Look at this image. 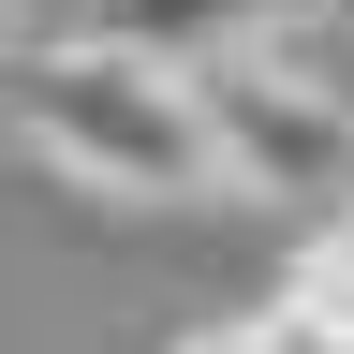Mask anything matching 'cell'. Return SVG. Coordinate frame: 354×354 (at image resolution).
<instances>
[{"label": "cell", "mask_w": 354, "mask_h": 354, "mask_svg": "<svg viewBox=\"0 0 354 354\" xmlns=\"http://www.w3.org/2000/svg\"><path fill=\"white\" fill-rule=\"evenodd\" d=\"M0 44H15V0H0Z\"/></svg>", "instance_id": "cell-6"}, {"label": "cell", "mask_w": 354, "mask_h": 354, "mask_svg": "<svg viewBox=\"0 0 354 354\" xmlns=\"http://www.w3.org/2000/svg\"><path fill=\"white\" fill-rule=\"evenodd\" d=\"M192 118H207L221 192H325V177H354V104L295 59V44L192 59Z\"/></svg>", "instance_id": "cell-2"}, {"label": "cell", "mask_w": 354, "mask_h": 354, "mask_svg": "<svg viewBox=\"0 0 354 354\" xmlns=\"http://www.w3.org/2000/svg\"><path fill=\"white\" fill-rule=\"evenodd\" d=\"M0 118H15L59 177H88V192H133V207L221 192L207 118H192V74L118 59V44H74V30L59 44H0Z\"/></svg>", "instance_id": "cell-1"}, {"label": "cell", "mask_w": 354, "mask_h": 354, "mask_svg": "<svg viewBox=\"0 0 354 354\" xmlns=\"http://www.w3.org/2000/svg\"><path fill=\"white\" fill-rule=\"evenodd\" d=\"M177 354H310V339H281V325H266V310H236V325H192Z\"/></svg>", "instance_id": "cell-5"}, {"label": "cell", "mask_w": 354, "mask_h": 354, "mask_svg": "<svg viewBox=\"0 0 354 354\" xmlns=\"http://www.w3.org/2000/svg\"><path fill=\"white\" fill-rule=\"evenodd\" d=\"M266 325H281V339H310V354H354V221H325V236L281 266Z\"/></svg>", "instance_id": "cell-4"}, {"label": "cell", "mask_w": 354, "mask_h": 354, "mask_svg": "<svg viewBox=\"0 0 354 354\" xmlns=\"http://www.w3.org/2000/svg\"><path fill=\"white\" fill-rule=\"evenodd\" d=\"M295 15L310 0H104V30H74V44H118V59L192 74V59H236V44H281Z\"/></svg>", "instance_id": "cell-3"}]
</instances>
